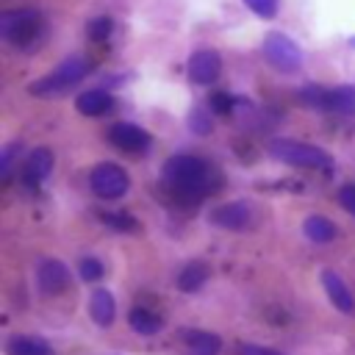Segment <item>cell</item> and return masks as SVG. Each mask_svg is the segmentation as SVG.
<instances>
[{
  "label": "cell",
  "mask_w": 355,
  "mask_h": 355,
  "mask_svg": "<svg viewBox=\"0 0 355 355\" xmlns=\"http://www.w3.org/2000/svg\"><path fill=\"white\" fill-rule=\"evenodd\" d=\"M53 164H55L53 150H50V147H36V150L22 161V166H19V180H22V186H25L31 194H36V191L44 186V180L50 178Z\"/></svg>",
  "instance_id": "cell-8"
},
{
  "label": "cell",
  "mask_w": 355,
  "mask_h": 355,
  "mask_svg": "<svg viewBox=\"0 0 355 355\" xmlns=\"http://www.w3.org/2000/svg\"><path fill=\"white\" fill-rule=\"evenodd\" d=\"M6 355H55V349L44 338L17 333L6 341Z\"/></svg>",
  "instance_id": "cell-17"
},
{
  "label": "cell",
  "mask_w": 355,
  "mask_h": 355,
  "mask_svg": "<svg viewBox=\"0 0 355 355\" xmlns=\"http://www.w3.org/2000/svg\"><path fill=\"white\" fill-rule=\"evenodd\" d=\"M19 153H22V144L19 141H8L0 150V178H3V183L11 180V172H14V164H17V155Z\"/></svg>",
  "instance_id": "cell-24"
},
{
  "label": "cell",
  "mask_w": 355,
  "mask_h": 355,
  "mask_svg": "<svg viewBox=\"0 0 355 355\" xmlns=\"http://www.w3.org/2000/svg\"><path fill=\"white\" fill-rule=\"evenodd\" d=\"M222 72V58L216 50H197L191 53L189 64H186V75L194 86H211L219 80Z\"/></svg>",
  "instance_id": "cell-10"
},
{
  "label": "cell",
  "mask_w": 355,
  "mask_h": 355,
  "mask_svg": "<svg viewBox=\"0 0 355 355\" xmlns=\"http://www.w3.org/2000/svg\"><path fill=\"white\" fill-rule=\"evenodd\" d=\"M208 275H211V272H208V263L191 261V263H186V266L178 272V288L186 291V294H194V291H200V288L205 286Z\"/></svg>",
  "instance_id": "cell-19"
},
{
  "label": "cell",
  "mask_w": 355,
  "mask_h": 355,
  "mask_svg": "<svg viewBox=\"0 0 355 355\" xmlns=\"http://www.w3.org/2000/svg\"><path fill=\"white\" fill-rule=\"evenodd\" d=\"M269 153L291 166L300 169H313V172H333V155L316 144H305V141H294V139H272L269 141Z\"/></svg>",
  "instance_id": "cell-3"
},
{
  "label": "cell",
  "mask_w": 355,
  "mask_h": 355,
  "mask_svg": "<svg viewBox=\"0 0 355 355\" xmlns=\"http://www.w3.org/2000/svg\"><path fill=\"white\" fill-rule=\"evenodd\" d=\"M108 227H114V230H122V233H136L139 230V222H136V216H130V214H122V211H100L97 214Z\"/></svg>",
  "instance_id": "cell-22"
},
{
  "label": "cell",
  "mask_w": 355,
  "mask_h": 355,
  "mask_svg": "<svg viewBox=\"0 0 355 355\" xmlns=\"http://www.w3.org/2000/svg\"><path fill=\"white\" fill-rule=\"evenodd\" d=\"M86 75H89V61H83V58L75 55V58L61 61L53 72H47V75H42L39 80H33V83L28 86V92H31L33 97H58V94H64L67 89L78 86Z\"/></svg>",
  "instance_id": "cell-4"
},
{
  "label": "cell",
  "mask_w": 355,
  "mask_h": 355,
  "mask_svg": "<svg viewBox=\"0 0 355 355\" xmlns=\"http://www.w3.org/2000/svg\"><path fill=\"white\" fill-rule=\"evenodd\" d=\"M111 33H114V19H111V17H94V19H89V25H86V36H89L92 42H97V44L108 42Z\"/></svg>",
  "instance_id": "cell-23"
},
{
  "label": "cell",
  "mask_w": 355,
  "mask_h": 355,
  "mask_svg": "<svg viewBox=\"0 0 355 355\" xmlns=\"http://www.w3.org/2000/svg\"><path fill=\"white\" fill-rule=\"evenodd\" d=\"M89 186H92V191H94L100 200H119V197L128 194L130 178H128V172H125L119 164L103 161V164L92 166V172H89Z\"/></svg>",
  "instance_id": "cell-6"
},
{
  "label": "cell",
  "mask_w": 355,
  "mask_h": 355,
  "mask_svg": "<svg viewBox=\"0 0 355 355\" xmlns=\"http://www.w3.org/2000/svg\"><path fill=\"white\" fill-rule=\"evenodd\" d=\"M263 55H266V61L277 72H297L302 67V50H300V44L291 36L280 33V31H269L263 36Z\"/></svg>",
  "instance_id": "cell-5"
},
{
  "label": "cell",
  "mask_w": 355,
  "mask_h": 355,
  "mask_svg": "<svg viewBox=\"0 0 355 355\" xmlns=\"http://www.w3.org/2000/svg\"><path fill=\"white\" fill-rule=\"evenodd\" d=\"M239 355H283L280 349H272V347H261V344H239L236 347Z\"/></svg>",
  "instance_id": "cell-29"
},
{
  "label": "cell",
  "mask_w": 355,
  "mask_h": 355,
  "mask_svg": "<svg viewBox=\"0 0 355 355\" xmlns=\"http://www.w3.org/2000/svg\"><path fill=\"white\" fill-rule=\"evenodd\" d=\"M302 233H305L313 244H327V241L336 239V225H333L327 216H322V214H311V216L302 222Z\"/></svg>",
  "instance_id": "cell-20"
},
{
  "label": "cell",
  "mask_w": 355,
  "mask_h": 355,
  "mask_svg": "<svg viewBox=\"0 0 355 355\" xmlns=\"http://www.w3.org/2000/svg\"><path fill=\"white\" fill-rule=\"evenodd\" d=\"M75 108L83 116H105L116 108V100L105 89H86L75 97Z\"/></svg>",
  "instance_id": "cell-13"
},
{
  "label": "cell",
  "mask_w": 355,
  "mask_h": 355,
  "mask_svg": "<svg viewBox=\"0 0 355 355\" xmlns=\"http://www.w3.org/2000/svg\"><path fill=\"white\" fill-rule=\"evenodd\" d=\"M161 186L172 200L194 205L216 194L225 186V175L208 158L191 153H175L161 166Z\"/></svg>",
  "instance_id": "cell-1"
},
{
  "label": "cell",
  "mask_w": 355,
  "mask_h": 355,
  "mask_svg": "<svg viewBox=\"0 0 355 355\" xmlns=\"http://www.w3.org/2000/svg\"><path fill=\"white\" fill-rule=\"evenodd\" d=\"M78 275H80L83 283H97V280L105 275V266H103L100 258H80V263H78Z\"/></svg>",
  "instance_id": "cell-26"
},
{
  "label": "cell",
  "mask_w": 355,
  "mask_h": 355,
  "mask_svg": "<svg viewBox=\"0 0 355 355\" xmlns=\"http://www.w3.org/2000/svg\"><path fill=\"white\" fill-rule=\"evenodd\" d=\"M42 31L44 19L36 8H11L0 14V39L17 50H33Z\"/></svg>",
  "instance_id": "cell-2"
},
{
  "label": "cell",
  "mask_w": 355,
  "mask_h": 355,
  "mask_svg": "<svg viewBox=\"0 0 355 355\" xmlns=\"http://www.w3.org/2000/svg\"><path fill=\"white\" fill-rule=\"evenodd\" d=\"M324 114H338V116H355V86H330L327 89V105Z\"/></svg>",
  "instance_id": "cell-16"
},
{
  "label": "cell",
  "mask_w": 355,
  "mask_h": 355,
  "mask_svg": "<svg viewBox=\"0 0 355 355\" xmlns=\"http://www.w3.org/2000/svg\"><path fill=\"white\" fill-rule=\"evenodd\" d=\"M89 316L94 319V324L100 327H111L116 319V302L111 297L108 288H94L89 297Z\"/></svg>",
  "instance_id": "cell-15"
},
{
  "label": "cell",
  "mask_w": 355,
  "mask_h": 355,
  "mask_svg": "<svg viewBox=\"0 0 355 355\" xmlns=\"http://www.w3.org/2000/svg\"><path fill=\"white\" fill-rule=\"evenodd\" d=\"M327 89H330V86H322V83H305V86H300L297 100H300L305 108H311V111H322V114H324V105H327Z\"/></svg>",
  "instance_id": "cell-21"
},
{
  "label": "cell",
  "mask_w": 355,
  "mask_h": 355,
  "mask_svg": "<svg viewBox=\"0 0 355 355\" xmlns=\"http://www.w3.org/2000/svg\"><path fill=\"white\" fill-rule=\"evenodd\" d=\"M255 219H258V216H255L252 205H250V202H241V200L216 205V208L211 211V222H214L216 227H225V230H250V227L255 225Z\"/></svg>",
  "instance_id": "cell-9"
},
{
  "label": "cell",
  "mask_w": 355,
  "mask_h": 355,
  "mask_svg": "<svg viewBox=\"0 0 355 355\" xmlns=\"http://www.w3.org/2000/svg\"><path fill=\"white\" fill-rule=\"evenodd\" d=\"M244 6H247L255 17L272 19V17L277 14V8H280V0H244Z\"/></svg>",
  "instance_id": "cell-28"
},
{
  "label": "cell",
  "mask_w": 355,
  "mask_h": 355,
  "mask_svg": "<svg viewBox=\"0 0 355 355\" xmlns=\"http://www.w3.org/2000/svg\"><path fill=\"white\" fill-rule=\"evenodd\" d=\"M338 202L355 216V183H347V186L338 189Z\"/></svg>",
  "instance_id": "cell-30"
},
{
  "label": "cell",
  "mask_w": 355,
  "mask_h": 355,
  "mask_svg": "<svg viewBox=\"0 0 355 355\" xmlns=\"http://www.w3.org/2000/svg\"><path fill=\"white\" fill-rule=\"evenodd\" d=\"M36 283L44 297H58L69 288V272L58 258H44L36 266Z\"/></svg>",
  "instance_id": "cell-11"
},
{
  "label": "cell",
  "mask_w": 355,
  "mask_h": 355,
  "mask_svg": "<svg viewBox=\"0 0 355 355\" xmlns=\"http://www.w3.org/2000/svg\"><path fill=\"white\" fill-rule=\"evenodd\" d=\"M319 277H322L324 294H327V300L333 302V308H338L341 313H352V311H355V297H352L349 286L344 283V277H341L338 272H333V269H324Z\"/></svg>",
  "instance_id": "cell-12"
},
{
  "label": "cell",
  "mask_w": 355,
  "mask_h": 355,
  "mask_svg": "<svg viewBox=\"0 0 355 355\" xmlns=\"http://www.w3.org/2000/svg\"><path fill=\"white\" fill-rule=\"evenodd\" d=\"M208 105H211L214 114H219V116H230V114L236 111V97L227 94V92H214L211 100H208Z\"/></svg>",
  "instance_id": "cell-27"
},
{
  "label": "cell",
  "mask_w": 355,
  "mask_h": 355,
  "mask_svg": "<svg viewBox=\"0 0 355 355\" xmlns=\"http://www.w3.org/2000/svg\"><path fill=\"white\" fill-rule=\"evenodd\" d=\"M108 141L128 155H144L153 147V136L133 122H114L108 128Z\"/></svg>",
  "instance_id": "cell-7"
},
{
  "label": "cell",
  "mask_w": 355,
  "mask_h": 355,
  "mask_svg": "<svg viewBox=\"0 0 355 355\" xmlns=\"http://www.w3.org/2000/svg\"><path fill=\"white\" fill-rule=\"evenodd\" d=\"M180 341H183V347H186L189 355H219V349H222L219 336H214L208 330L183 327L180 330Z\"/></svg>",
  "instance_id": "cell-14"
},
{
  "label": "cell",
  "mask_w": 355,
  "mask_h": 355,
  "mask_svg": "<svg viewBox=\"0 0 355 355\" xmlns=\"http://www.w3.org/2000/svg\"><path fill=\"white\" fill-rule=\"evenodd\" d=\"M128 324H130L139 336H155V333H161L164 319H161L155 311L144 308V305H133V308L128 311Z\"/></svg>",
  "instance_id": "cell-18"
},
{
  "label": "cell",
  "mask_w": 355,
  "mask_h": 355,
  "mask_svg": "<svg viewBox=\"0 0 355 355\" xmlns=\"http://www.w3.org/2000/svg\"><path fill=\"white\" fill-rule=\"evenodd\" d=\"M189 128L191 133H200V136H208L214 130V119H211V111L208 108H191L189 111Z\"/></svg>",
  "instance_id": "cell-25"
}]
</instances>
